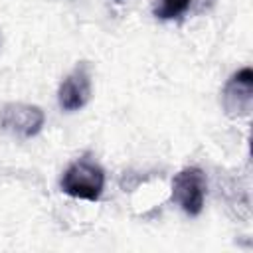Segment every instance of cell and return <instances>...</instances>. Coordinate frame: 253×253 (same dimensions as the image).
Instances as JSON below:
<instances>
[{"label":"cell","mask_w":253,"mask_h":253,"mask_svg":"<svg viewBox=\"0 0 253 253\" xmlns=\"http://www.w3.org/2000/svg\"><path fill=\"white\" fill-rule=\"evenodd\" d=\"M61 192L87 202H97L105 188V170L95 160L83 156L67 166L61 176Z\"/></svg>","instance_id":"6da1fadb"},{"label":"cell","mask_w":253,"mask_h":253,"mask_svg":"<svg viewBox=\"0 0 253 253\" xmlns=\"http://www.w3.org/2000/svg\"><path fill=\"white\" fill-rule=\"evenodd\" d=\"M206 190H208V180L204 170L198 166H188L180 170L172 180V200L190 217L202 213L206 202Z\"/></svg>","instance_id":"7a4b0ae2"},{"label":"cell","mask_w":253,"mask_h":253,"mask_svg":"<svg viewBox=\"0 0 253 253\" xmlns=\"http://www.w3.org/2000/svg\"><path fill=\"white\" fill-rule=\"evenodd\" d=\"M43 123H45V115L38 105L6 103L0 107V128L10 134L32 138L42 130Z\"/></svg>","instance_id":"3957f363"},{"label":"cell","mask_w":253,"mask_h":253,"mask_svg":"<svg viewBox=\"0 0 253 253\" xmlns=\"http://www.w3.org/2000/svg\"><path fill=\"white\" fill-rule=\"evenodd\" d=\"M221 105L227 117L241 119L251 113L253 107V69L243 67L235 71L221 93Z\"/></svg>","instance_id":"277c9868"},{"label":"cell","mask_w":253,"mask_h":253,"mask_svg":"<svg viewBox=\"0 0 253 253\" xmlns=\"http://www.w3.org/2000/svg\"><path fill=\"white\" fill-rule=\"evenodd\" d=\"M91 99V71L85 61L75 65V69L61 81L57 91V103L63 111L73 113L83 109Z\"/></svg>","instance_id":"5b68a950"},{"label":"cell","mask_w":253,"mask_h":253,"mask_svg":"<svg viewBox=\"0 0 253 253\" xmlns=\"http://www.w3.org/2000/svg\"><path fill=\"white\" fill-rule=\"evenodd\" d=\"M194 0H160L154 6V16L160 20H174L180 18L190 10Z\"/></svg>","instance_id":"8992f818"},{"label":"cell","mask_w":253,"mask_h":253,"mask_svg":"<svg viewBox=\"0 0 253 253\" xmlns=\"http://www.w3.org/2000/svg\"><path fill=\"white\" fill-rule=\"evenodd\" d=\"M117 2H119V0H117Z\"/></svg>","instance_id":"52a82bcc"}]
</instances>
